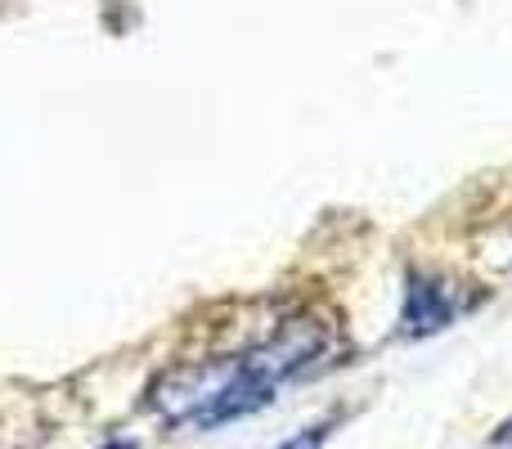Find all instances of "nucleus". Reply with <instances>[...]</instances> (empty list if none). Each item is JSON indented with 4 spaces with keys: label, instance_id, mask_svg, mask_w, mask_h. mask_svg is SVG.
Masks as SVG:
<instances>
[{
    "label": "nucleus",
    "instance_id": "nucleus-1",
    "mask_svg": "<svg viewBox=\"0 0 512 449\" xmlns=\"http://www.w3.org/2000/svg\"><path fill=\"white\" fill-rule=\"evenodd\" d=\"M459 306H454L450 288L427 270H409L405 279V306H400V337H432L454 324Z\"/></svg>",
    "mask_w": 512,
    "mask_h": 449
},
{
    "label": "nucleus",
    "instance_id": "nucleus-2",
    "mask_svg": "<svg viewBox=\"0 0 512 449\" xmlns=\"http://www.w3.org/2000/svg\"><path fill=\"white\" fill-rule=\"evenodd\" d=\"M328 441V423H315V427H301L297 436H288L279 449H324Z\"/></svg>",
    "mask_w": 512,
    "mask_h": 449
},
{
    "label": "nucleus",
    "instance_id": "nucleus-3",
    "mask_svg": "<svg viewBox=\"0 0 512 449\" xmlns=\"http://www.w3.org/2000/svg\"><path fill=\"white\" fill-rule=\"evenodd\" d=\"M104 449H140V441H108Z\"/></svg>",
    "mask_w": 512,
    "mask_h": 449
}]
</instances>
